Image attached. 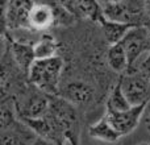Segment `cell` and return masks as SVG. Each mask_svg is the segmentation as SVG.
<instances>
[{"instance_id": "cell-1", "label": "cell", "mask_w": 150, "mask_h": 145, "mask_svg": "<svg viewBox=\"0 0 150 145\" xmlns=\"http://www.w3.org/2000/svg\"><path fill=\"white\" fill-rule=\"evenodd\" d=\"M82 112L75 104L59 95H50L46 114L36 119H21L38 137L55 145H79Z\"/></svg>"}, {"instance_id": "cell-8", "label": "cell", "mask_w": 150, "mask_h": 145, "mask_svg": "<svg viewBox=\"0 0 150 145\" xmlns=\"http://www.w3.org/2000/svg\"><path fill=\"white\" fill-rule=\"evenodd\" d=\"M38 136L18 117L7 128L0 129V145H32Z\"/></svg>"}, {"instance_id": "cell-13", "label": "cell", "mask_w": 150, "mask_h": 145, "mask_svg": "<svg viewBox=\"0 0 150 145\" xmlns=\"http://www.w3.org/2000/svg\"><path fill=\"white\" fill-rule=\"evenodd\" d=\"M36 60H46L55 55H59V41L54 34L42 33L40 40L33 45Z\"/></svg>"}, {"instance_id": "cell-18", "label": "cell", "mask_w": 150, "mask_h": 145, "mask_svg": "<svg viewBox=\"0 0 150 145\" xmlns=\"http://www.w3.org/2000/svg\"><path fill=\"white\" fill-rule=\"evenodd\" d=\"M146 125H148V129H150V114H149L148 119H146Z\"/></svg>"}, {"instance_id": "cell-10", "label": "cell", "mask_w": 150, "mask_h": 145, "mask_svg": "<svg viewBox=\"0 0 150 145\" xmlns=\"http://www.w3.org/2000/svg\"><path fill=\"white\" fill-rule=\"evenodd\" d=\"M98 25L100 28V32L103 34L104 40H105V42L108 45H115L121 42L124 40V37L127 36V33L130 31V28L133 26L127 23L107 18L105 16L99 21Z\"/></svg>"}, {"instance_id": "cell-4", "label": "cell", "mask_w": 150, "mask_h": 145, "mask_svg": "<svg viewBox=\"0 0 150 145\" xmlns=\"http://www.w3.org/2000/svg\"><path fill=\"white\" fill-rule=\"evenodd\" d=\"M121 42L129 61V69L127 72H133L150 53V34L148 28L144 25L132 26Z\"/></svg>"}, {"instance_id": "cell-6", "label": "cell", "mask_w": 150, "mask_h": 145, "mask_svg": "<svg viewBox=\"0 0 150 145\" xmlns=\"http://www.w3.org/2000/svg\"><path fill=\"white\" fill-rule=\"evenodd\" d=\"M120 83L127 99L132 106L150 102V79L138 71L120 75Z\"/></svg>"}, {"instance_id": "cell-7", "label": "cell", "mask_w": 150, "mask_h": 145, "mask_svg": "<svg viewBox=\"0 0 150 145\" xmlns=\"http://www.w3.org/2000/svg\"><path fill=\"white\" fill-rule=\"evenodd\" d=\"M149 103H144L140 106H133L132 108L127 109V111H113V109L105 108L104 111V116L107 117L111 125L119 132V135L127 136L132 133L133 131L137 128L140 124L141 117L144 116L146 107Z\"/></svg>"}, {"instance_id": "cell-5", "label": "cell", "mask_w": 150, "mask_h": 145, "mask_svg": "<svg viewBox=\"0 0 150 145\" xmlns=\"http://www.w3.org/2000/svg\"><path fill=\"white\" fill-rule=\"evenodd\" d=\"M36 0H4L3 8V32L30 29L29 16Z\"/></svg>"}, {"instance_id": "cell-3", "label": "cell", "mask_w": 150, "mask_h": 145, "mask_svg": "<svg viewBox=\"0 0 150 145\" xmlns=\"http://www.w3.org/2000/svg\"><path fill=\"white\" fill-rule=\"evenodd\" d=\"M65 71V61L61 55L46 60H36L30 66L28 78L30 83L47 95H59V87Z\"/></svg>"}, {"instance_id": "cell-12", "label": "cell", "mask_w": 150, "mask_h": 145, "mask_svg": "<svg viewBox=\"0 0 150 145\" xmlns=\"http://www.w3.org/2000/svg\"><path fill=\"white\" fill-rule=\"evenodd\" d=\"M107 63L109 69L117 75H122L129 69V61L128 54L125 52V48L122 42L115 45H109L107 50Z\"/></svg>"}, {"instance_id": "cell-9", "label": "cell", "mask_w": 150, "mask_h": 145, "mask_svg": "<svg viewBox=\"0 0 150 145\" xmlns=\"http://www.w3.org/2000/svg\"><path fill=\"white\" fill-rule=\"evenodd\" d=\"M3 42L5 44L7 49L9 50L13 61L18 65V68L25 72H29V69L36 61L34 55V48L33 44H26V42H20L11 38L8 34L3 33Z\"/></svg>"}, {"instance_id": "cell-14", "label": "cell", "mask_w": 150, "mask_h": 145, "mask_svg": "<svg viewBox=\"0 0 150 145\" xmlns=\"http://www.w3.org/2000/svg\"><path fill=\"white\" fill-rule=\"evenodd\" d=\"M88 133L92 139H98V140L105 141V143H116L121 139L119 132L111 125V123L107 120L104 114L98 122H95L88 127Z\"/></svg>"}, {"instance_id": "cell-19", "label": "cell", "mask_w": 150, "mask_h": 145, "mask_svg": "<svg viewBox=\"0 0 150 145\" xmlns=\"http://www.w3.org/2000/svg\"><path fill=\"white\" fill-rule=\"evenodd\" d=\"M140 145H150V144H148V143H144V144H140Z\"/></svg>"}, {"instance_id": "cell-16", "label": "cell", "mask_w": 150, "mask_h": 145, "mask_svg": "<svg viewBox=\"0 0 150 145\" xmlns=\"http://www.w3.org/2000/svg\"><path fill=\"white\" fill-rule=\"evenodd\" d=\"M32 145H55V144L49 140H45V139H42V137H37V140Z\"/></svg>"}, {"instance_id": "cell-2", "label": "cell", "mask_w": 150, "mask_h": 145, "mask_svg": "<svg viewBox=\"0 0 150 145\" xmlns=\"http://www.w3.org/2000/svg\"><path fill=\"white\" fill-rule=\"evenodd\" d=\"M7 98L13 100L20 119H36L44 116L50 102V95L30 83L29 78L16 86Z\"/></svg>"}, {"instance_id": "cell-20", "label": "cell", "mask_w": 150, "mask_h": 145, "mask_svg": "<svg viewBox=\"0 0 150 145\" xmlns=\"http://www.w3.org/2000/svg\"><path fill=\"white\" fill-rule=\"evenodd\" d=\"M1 1H4V0H1Z\"/></svg>"}, {"instance_id": "cell-15", "label": "cell", "mask_w": 150, "mask_h": 145, "mask_svg": "<svg viewBox=\"0 0 150 145\" xmlns=\"http://www.w3.org/2000/svg\"><path fill=\"white\" fill-rule=\"evenodd\" d=\"M132 104L129 103V100L127 99L124 91L121 88V83L120 79L117 80V83L113 86V88L111 90L108 98L105 100V108L113 109V111H127V109L132 108Z\"/></svg>"}, {"instance_id": "cell-17", "label": "cell", "mask_w": 150, "mask_h": 145, "mask_svg": "<svg viewBox=\"0 0 150 145\" xmlns=\"http://www.w3.org/2000/svg\"><path fill=\"white\" fill-rule=\"evenodd\" d=\"M101 1H103V4H113V3H120L122 0H101Z\"/></svg>"}, {"instance_id": "cell-11", "label": "cell", "mask_w": 150, "mask_h": 145, "mask_svg": "<svg viewBox=\"0 0 150 145\" xmlns=\"http://www.w3.org/2000/svg\"><path fill=\"white\" fill-rule=\"evenodd\" d=\"M75 11L78 20H86L98 24L104 17V7L100 0H75Z\"/></svg>"}]
</instances>
